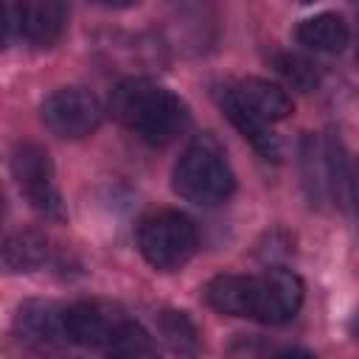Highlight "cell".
<instances>
[{
  "label": "cell",
  "mask_w": 359,
  "mask_h": 359,
  "mask_svg": "<svg viewBox=\"0 0 359 359\" xmlns=\"http://www.w3.org/2000/svg\"><path fill=\"white\" fill-rule=\"evenodd\" d=\"M351 334H353V339H359V309L351 317Z\"/></svg>",
  "instance_id": "ac0fdd59"
},
{
  "label": "cell",
  "mask_w": 359,
  "mask_h": 359,
  "mask_svg": "<svg viewBox=\"0 0 359 359\" xmlns=\"http://www.w3.org/2000/svg\"><path fill=\"white\" fill-rule=\"evenodd\" d=\"M174 191L194 205L213 208L236 191V174L224 149L213 135H199L188 143L174 165Z\"/></svg>",
  "instance_id": "3957f363"
},
{
  "label": "cell",
  "mask_w": 359,
  "mask_h": 359,
  "mask_svg": "<svg viewBox=\"0 0 359 359\" xmlns=\"http://www.w3.org/2000/svg\"><path fill=\"white\" fill-rule=\"evenodd\" d=\"M297 3H314V0H297Z\"/></svg>",
  "instance_id": "d6986e66"
},
{
  "label": "cell",
  "mask_w": 359,
  "mask_h": 359,
  "mask_svg": "<svg viewBox=\"0 0 359 359\" xmlns=\"http://www.w3.org/2000/svg\"><path fill=\"white\" fill-rule=\"evenodd\" d=\"M160 328H163L165 342L177 353H194L196 351V328L185 317V311H165L160 320Z\"/></svg>",
  "instance_id": "5bb4252c"
},
{
  "label": "cell",
  "mask_w": 359,
  "mask_h": 359,
  "mask_svg": "<svg viewBox=\"0 0 359 359\" xmlns=\"http://www.w3.org/2000/svg\"><path fill=\"white\" fill-rule=\"evenodd\" d=\"M126 317L118 309L107 303H95V300L76 303L65 311L67 339L76 345H90V348H109V342L115 339Z\"/></svg>",
  "instance_id": "ba28073f"
},
{
  "label": "cell",
  "mask_w": 359,
  "mask_h": 359,
  "mask_svg": "<svg viewBox=\"0 0 359 359\" xmlns=\"http://www.w3.org/2000/svg\"><path fill=\"white\" fill-rule=\"evenodd\" d=\"M303 306V280L283 266L261 275H247V317L280 325L289 323Z\"/></svg>",
  "instance_id": "5b68a950"
},
{
  "label": "cell",
  "mask_w": 359,
  "mask_h": 359,
  "mask_svg": "<svg viewBox=\"0 0 359 359\" xmlns=\"http://www.w3.org/2000/svg\"><path fill=\"white\" fill-rule=\"evenodd\" d=\"M107 351H109L112 356H126V359H132V356H151V353L157 351V345L151 342V337H149V331H146L143 325L126 320V323L118 328V334H115V339L109 342Z\"/></svg>",
  "instance_id": "4fadbf2b"
},
{
  "label": "cell",
  "mask_w": 359,
  "mask_h": 359,
  "mask_svg": "<svg viewBox=\"0 0 359 359\" xmlns=\"http://www.w3.org/2000/svg\"><path fill=\"white\" fill-rule=\"evenodd\" d=\"M219 104L230 123L269 160L278 157V140L269 123L286 121L292 115V98L280 84L266 79H241L222 90Z\"/></svg>",
  "instance_id": "7a4b0ae2"
},
{
  "label": "cell",
  "mask_w": 359,
  "mask_h": 359,
  "mask_svg": "<svg viewBox=\"0 0 359 359\" xmlns=\"http://www.w3.org/2000/svg\"><path fill=\"white\" fill-rule=\"evenodd\" d=\"M351 39L348 22L339 14H317L297 25V42L317 53H339Z\"/></svg>",
  "instance_id": "8fae6325"
},
{
  "label": "cell",
  "mask_w": 359,
  "mask_h": 359,
  "mask_svg": "<svg viewBox=\"0 0 359 359\" xmlns=\"http://www.w3.org/2000/svg\"><path fill=\"white\" fill-rule=\"evenodd\" d=\"M196 227L194 222L180 213V210H160L146 216L137 224V247L140 255L163 272L180 269L182 264L191 261V255L196 252Z\"/></svg>",
  "instance_id": "277c9868"
},
{
  "label": "cell",
  "mask_w": 359,
  "mask_h": 359,
  "mask_svg": "<svg viewBox=\"0 0 359 359\" xmlns=\"http://www.w3.org/2000/svg\"><path fill=\"white\" fill-rule=\"evenodd\" d=\"M101 3L109 8H129V6H137L140 0H101Z\"/></svg>",
  "instance_id": "e0dca14e"
},
{
  "label": "cell",
  "mask_w": 359,
  "mask_h": 359,
  "mask_svg": "<svg viewBox=\"0 0 359 359\" xmlns=\"http://www.w3.org/2000/svg\"><path fill=\"white\" fill-rule=\"evenodd\" d=\"M11 171L25 199L45 216H62L59 191L53 185V165L42 146L20 143L11 154Z\"/></svg>",
  "instance_id": "52a82bcc"
},
{
  "label": "cell",
  "mask_w": 359,
  "mask_h": 359,
  "mask_svg": "<svg viewBox=\"0 0 359 359\" xmlns=\"http://www.w3.org/2000/svg\"><path fill=\"white\" fill-rule=\"evenodd\" d=\"M275 67L278 73L292 84V87H300V90H311L317 84V65H311L309 59L297 56V53H280L275 59Z\"/></svg>",
  "instance_id": "9a60e30c"
},
{
  "label": "cell",
  "mask_w": 359,
  "mask_h": 359,
  "mask_svg": "<svg viewBox=\"0 0 359 359\" xmlns=\"http://www.w3.org/2000/svg\"><path fill=\"white\" fill-rule=\"evenodd\" d=\"M14 28H20V11H14V0H6V42H11Z\"/></svg>",
  "instance_id": "2e32d148"
},
{
  "label": "cell",
  "mask_w": 359,
  "mask_h": 359,
  "mask_svg": "<svg viewBox=\"0 0 359 359\" xmlns=\"http://www.w3.org/2000/svg\"><path fill=\"white\" fill-rule=\"evenodd\" d=\"M48 255V244L39 233L34 230H22V233H14L8 236L6 241V250H3V261L8 269L14 272H28V269H36Z\"/></svg>",
  "instance_id": "7c38bea8"
},
{
  "label": "cell",
  "mask_w": 359,
  "mask_h": 359,
  "mask_svg": "<svg viewBox=\"0 0 359 359\" xmlns=\"http://www.w3.org/2000/svg\"><path fill=\"white\" fill-rule=\"evenodd\" d=\"M17 331L22 339L28 342H39V345H56L62 339H67V328H65V311H59L50 303H22L17 311Z\"/></svg>",
  "instance_id": "30bf717a"
},
{
  "label": "cell",
  "mask_w": 359,
  "mask_h": 359,
  "mask_svg": "<svg viewBox=\"0 0 359 359\" xmlns=\"http://www.w3.org/2000/svg\"><path fill=\"white\" fill-rule=\"evenodd\" d=\"M67 25L65 0H22L20 3V34L36 45L50 48Z\"/></svg>",
  "instance_id": "9c48e42d"
},
{
  "label": "cell",
  "mask_w": 359,
  "mask_h": 359,
  "mask_svg": "<svg viewBox=\"0 0 359 359\" xmlns=\"http://www.w3.org/2000/svg\"><path fill=\"white\" fill-rule=\"evenodd\" d=\"M39 112H42V123L56 137H65V140H79L93 135L104 118L98 98L81 87H62L50 93L42 101Z\"/></svg>",
  "instance_id": "8992f818"
},
{
  "label": "cell",
  "mask_w": 359,
  "mask_h": 359,
  "mask_svg": "<svg viewBox=\"0 0 359 359\" xmlns=\"http://www.w3.org/2000/svg\"><path fill=\"white\" fill-rule=\"evenodd\" d=\"M356 62H359V48H356Z\"/></svg>",
  "instance_id": "ffe728a7"
},
{
  "label": "cell",
  "mask_w": 359,
  "mask_h": 359,
  "mask_svg": "<svg viewBox=\"0 0 359 359\" xmlns=\"http://www.w3.org/2000/svg\"><path fill=\"white\" fill-rule=\"evenodd\" d=\"M109 109L149 146H165L191 126L185 101L149 79L121 81L109 95Z\"/></svg>",
  "instance_id": "6da1fadb"
}]
</instances>
